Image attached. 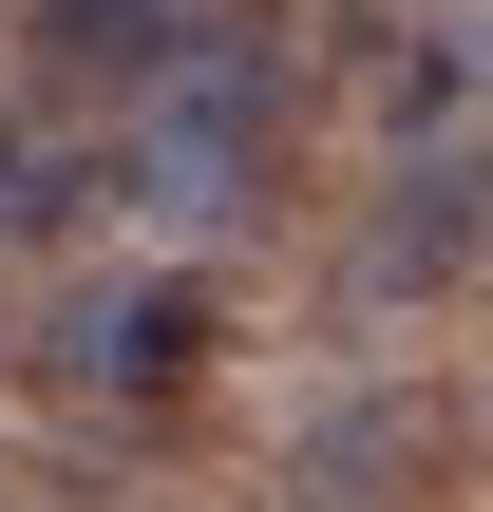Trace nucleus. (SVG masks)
Segmentation results:
<instances>
[{"label":"nucleus","instance_id":"f257e3e1","mask_svg":"<svg viewBox=\"0 0 493 512\" xmlns=\"http://www.w3.org/2000/svg\"><path fill=\"white\" fill-rule=\"evenodd\" d=\"M475 399L456 380H342L285 456H266V512H456V475H475Z\"/></svg>","mask_w":493,"mask_h":512},{"label":"nucleus","instance_id":"f03ea898","mask_svg":"<svg viewBox=\"0 0 493 512\" xmlns=\"http://www.w3.org/2000/svg\"><path fill=\"white\" fill-rule=\"evenodd\" d=\"M209 361H228V285H209V266H95V285H57V323H38V380L95 399V418H171Z\"/></svg>","mask_w":493,"mask_h":512},{"label":"nucleus","instance_id":"7ed1b4c3","mask_svg":"<svg viewBox=\"0 0 493 512\" xmlns=\"http://www.w3.org/2000/svg\"><path fill=\"white\" fill-rule=\"evenodd\" d=\"M19 19H38V57H57L76 95H152V76H171L228 0H19Z\"/></svg>","mask_w":493,"mask_h":512},{"label":"nucleus","instance_id":"20e7f679","mask_svg":"<svg viewBox=\"0 0 493 512\" xmlns=\"http://www.w3.org/2000/svg\"><path fill=\"white\" fill-rule=\"evenodd\" d=\"M475 228H493V171H475V152H418V171H399V209L361 228V304L456 285V266H475Z\"/></svg>","mask_w":493,"mask_h":512},{"label":"nucleus","instance_id":"39448f33","mask_svg":"<svg viewBox=\"0 0 493 512\" xmlns=\"http://www.w3.org/2000/svg\"><path fill=\"white\" fill-rule=\"evenodd\" d=\"M76 209H114V171H76V152H38V133L0 114V247H57Z\"/></svg>","mask_w":493,"mask_h":512}]
</instances>
